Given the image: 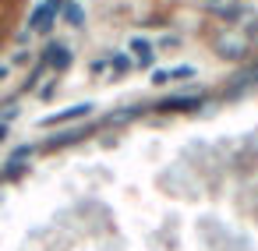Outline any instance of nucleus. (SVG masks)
<instances>
[{
  "label": "nucleus",
  "mask_w": 258,
  "mask_h": 251,
  "mask_svg": "<svg viewBox=\"0 0 258 251\" xmlns=\"http://www.w3.org/2000/svg\"><path fill=\"white\" fill-rule=\"evenodd\" d=\"M57 15H60V4H57V0L39 4V8L32 11V18H29V29H32V32H46V29L57 22Z\"/></svg>",
  "instance_id": "f257e3e1"
},
{
  "label": "nucleus",
  "mask_w": 258,
  "mask_h": 251,
  "mask_svg": "<svg viewBox=\"0 0 258 251\" xmlns=\"http://www.w3.org/2000/svg\"><path fill=\"white\" fill-rule=\"evenodd\" d=\"M89 113H92V103H78V106H68V110H60V113H50V117H43V128L71 124V120H82V117H89Z\"/></svg>",
  "instance_id": "f03ea898"
},
{
  "label": "nucleus",
  "mask_w": 258,
  "mask_h": 251,
  "mask_svg": "<svg viewBox=\"0 0 258 251\" xmlns=\"http://www.w3.org/2000/svg\"><path fill=\"white\" fill-rule=\"evenodd\" d=\"M195 68H166V71H152V85H166L173 78H191Z\"/></svg>",
  "instance_id": "7ed1b4c3"
},
{
  "label": "nucleus",
  "mask_w": 258,
  "mask_h": 251,
  "mask_svg": "<svg viewBox=\"0 0 258 251\" xmlns=\"http://www.w3.org/2000/svg\"><path fill=\"white\" fill-rule=\"evenodd\" d=\"M198 106H202L198 96H173V99L159 103V110H198Z\"/></svg>",
  "instance_id": "20e7f679"
},
{
  "label": "nucleus",
  "mask_w": 258,
  "mask_h": 251,
  "mask_svg": "<svg viewBox=\"0 0 258 251\" xmlns=\"http://www.w3.org/2000/svg\"><path fill=\"white\" fill-rule=\"evenodd\" d=\"M46 53H50V57H46V60H50V68H57V71H64V68L71 64V53H68V46H50Z\"/></svg>",
  "instance_id": "39448f33"
},
{
  "label": "nucleus",
  "mask_w": 258,
  "mask_h": 251,
  "mask_svg": "<svg viewBox=\"0 0 258 251\" xmlns=\"http://www.w3.org/2000/svg\"><path fill=\"white\" fill-rule=\"evenodd\" d=\"M131 50H135V57H138L142 64H152V46H149V39H135Z\"/></svg>",
  "instance_id": "423d86ee"
},
{
  "label": "nucleus",
  "mask_w": 258,
  "mask_h": 251,
  "mask_svg": "<svg viewBox=\"0 0 258 251\" xmlns=\"http://www.w3.org/2000/svg\"><path fill=\"white\" fill-rule=\"evenodd\" d=\"M64 18H68V22H82V11H78V8H75V4H71V8H68V11H64Z\"/></svg>",
  "instance_id": "0eeeda50"
},
{
  "label": "nucleus",
  "mask_w": 258,
  "mask_h": 251,
  "mask_svg": "<svg viewBox=\"0 0 258 251\" xmlns=\"http://www.w3.org/2000/svg\"><path fill=\"white\" fill-rule=\"evenodd\" d=\"M4 131H8V128H4V124H0V138H4Z\"/></svg>",
  "instance_id": "6e6552de"
}]
</instances>
